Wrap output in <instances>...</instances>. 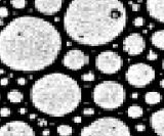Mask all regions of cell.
Returning <instances> with one entry per match:
<instances>
[{
  "mask_svg": "<svg viewBox=\"0 0 164 136\" xmlns=\"http://www.w3.org/2000/svg\"><path fill=\"white\" fill-rule=\"evenodd\" d=\"M10 116V109L8 107H1L0 109V117H9Z\"/></svg>",
  "mask_w": 164,
  "mask_h": 136,
  "instance_id": "cell-24",
  "label": "cell"
},
{
  "mask_svg": "<svg viewBox=\"0 0 164 136\" xmlns=\"http://www.w3.org/2000/svg\"><path fill=\"white\" fill-rule=\"evenodd\" d=\"M2 74H4V70H2V69H0V75H2Z\"/></svg>",
  "mask_w": 164,
  "mask_h": 136,
  "instance_id": "cell-37",
  "label": "cell"
},
{
  "mask_svg": "<svg viewBox=\"0 0 164 136\" xmlns=\"http://www.w3.org/2000/svg\"><path fill=\"white\" fill-rule=\"evenodd\" d=\"M49 133H50V131L48 130V129L42 131V135H43V136H48V135H49Z\"/></svg>",
  "mask_w": 164,
  "mask_h": 136,
  "instance_id": "cell-32",
  "label": "cell"
},
{
  "mask_svg": "<svg viewBox=\"0 0 164 136\" xmlns=\"http://www.w3.org/2000/svg\"><path fill=\"white\" fill-rule=\"evenodd\" d=\"M26 112H27V109H24V107H23V109H20V114H21V115H25V114H26Z\"/></svg>",
  "mask_w": 164,
  "mask_h": 136,
  "instance_id": "cell-34",
  "label": "cell"
},
{
  "mask_svg": "<svg viewBox=\"0 0 164 136\" xmlns=\"http://www.w3.org/2000/svg\"><path fill=\"white\" fill-rule=\"evenodd\" d=\"M145 24V21H144V18L142 16H137L133 20V26L134 27H143Z\"/></svg>",
  "mask_w": 164,
  "mask_h": 136,
  "instance_id": "cell-21",
  "label": "cell"
},
{
  "mask_svg": "<svg viewBox=\"0 0 164 136\" xmlns=\"http://www.w3.org/2000/svg\"><path fill=\"white\" fill-rule=\"evenodd\" d=\"M144 114V109L142 106H130L127 109V115H128L129 118L132 119H139L143 116Z\"/></svg>",
  "mask_w": 164,
  "mask_h": 136,
  "instance_id": "cell-16",
  "label": "cell"
},
{
  "mask_svg": "<svg viewBox=\"0 0 164 136\" xmlns=\"http://www.w3.org/2000/svg\"><path fill=\"white\" fill-rule=\"evenodd\" d=\"M82 98L77 81L67 74L50 73L36 80L31 88L35 109L51 117H64L78 107Z\"/></svg>",
  "mask_w": 164,
  "mask_h": 136,
  "instance_id": "cell-3",
  "label": "cell"
},
{
  "mask_svg": "<svg viewBox=\"0 0 164 136\" xmlns=\"http://www.w3.org/2000/svg\"><path fill=\"white\" fill-rule=\"evenodd\" d=\"M10 3L14 8L23 9L26 6V4H27V1H25V0H11Z\"/></svg>",
  "mask_w": 164,
  "mask_h": 136,
  "instance_id": "cell-19",
  "label": "cell"
},
{
  "mask_svg": "<svg viewBox=\"0 0 164 136\" xmlns=\"http://www.w3.org/2000/svg\"><path fill=\"white\" fill-rule=\"evenodd\" d=\"M83 115H85V116H92V115H95V109L92 107H86V109H83Z\"/></svg>",
  "mask_w": 164,
  "mask_h": 136,
  "instance_id": "cell-25",
  "label": "cell"
},
{
  "mask_svg": "<svg viewBox=\"0 0 164 136\" xmlns=\"http://www.w3.org/2000/svg\"><path fill=\"white\" fill-rule=\"evenodd\" d=\"M63 64L72 71H78L89 64V56L80 49H71L63 57Z\"/></svg>",
  "mask_w": 164,
  "mask_h": 136,
  "instance_id": "cell-9",
  "label": "cell"
},
{
  "mask_svg": "<svg viewBox=\"0 0 164 136\" xmlns=\"http://www.w3.org/2000/svg\"><path fill=\"white\" fill-rule=\"evenodd\" d=\"M160 86L162 88H164V79H162V80L160 81Z\"/></svg>",
  "mask_w": 164,
  "mask_h": 136,
  "instance_id": "cell-36",
  "label": "cell"
},
{
  "mask_svg": "<svg viewBox=\"0 0 164 136\" xmlns=\"http://www.w3.org/2000/svg\"><path fill=\"white\" fill-rule=\"evenodd\" d=\"M35 118H36V115L35 114H31L30 115V119H31V120H34Z\"/></svg>",
  "mask_w": 164,
  "mask_h": 136,
  "instance_id": "cell-35",
  "label": "cell"
},
{
  "mask_svg": "<svg viewBox=\"0 0 164 136\" xmlns=\"http://www.w3.org/2000/svg\"><path fill=\"white\" fill-rule=\"evenodd\" d=\"M151 43L156 48L164 50V30H158L151 36Z\"/></svg>",
  "mask_w": 164,
  "mask_h": 136,
  "instance_id": "cell-14",
  "label": "cell"
},
{
  "mask_svg": "<svg viewBox=\"0 0 164 136\" xmlns=\"http://www.w3.org/2000/svg\"><path fill=\"white\" fill-rule=\"evenodd\" d=\"M62 49V36L50 21L24 16L0 31V61L19 72H37L51 66Z\"/></svg>",
  "mask_w": 164,
  "mask_h": 136,
  "instance_id": "cell-1",
  "label": "cell"
},
{
  "mask_svg": "<svg viewBox=\"0 0 164 136\" xmlns=\"http://www.w3.org/2000/svg\"><path fill=\"white\" fill-rule=\"evenodd\" d=\"M147 58H148L149 61H156V59L158 58V54L156 53L153 49H150L148 52V55H147Z\"/></svg>",
  "mask_w": 164,
  "mask_h": 136,
  "instance_id": "cell-22",
  "label": "cell"
},
{
  "mask_svg": "<svg viewBox=\"0 0 164 136\" xmlns=\"http://www.w3.org/2000/svg\"><path fill=\"white\" fill-rule=\"evenodd\" d=\"M130 5H131V9L134 11V13H136V11H139V9H141V5H139V3H133V2H129Z\"/></svg>",
  "mask_w": 164,
  "mask_h": 136,
  "instance_id": "cell-26",
  "label": "cell"
},
{
  "mask_svg": "<svg viewBox=\"0 0 164 136\" xmlns=\"http://www.w3.org/2000/svg\"><path fill=\"white\" fill-rule=\"evenodd\" d=\"M136 129L137 132H144V131L146 130V126H145L144 124H136Z\"/></svg>",
  "mask_w": 164,
  "mask_h": 136,
  "instance_id": "cell-27",
  "label": "cell"
},
{
  "mask_svg": "<svg viewBox=\"0 0 164 136\" xmlns=\"http://www.w3.org/2000/svg\"><path fill=\"white\" fill-rule=\"evenodd\" d=\"M80 136H132L125 122L114 117H103L81 129Z\"/></svg>",
  "mask_w": 164,
  "mask_h": 136,
  "instance_id": "cell-5",
  "label": "cell"
},
{
  "mask_svg": "<svg viewBox=\"0 0 164 136\" xmlns=\"http://www.w3.org/2000/svg\"><path fill=\"white\" fill-rule=\"evenodd\" d=\"M0 136H35V131L24 121H10L0 127Z\"/></svg>",
  "mask_w": 164,
  "mask_h": 136,
  "instance_id": "cell-8",
  "label": "cell"
},
{
  "mask_svg": "<svg viewBox=\"0 0 164 136\" xmlns=\"http://www.w3.org/2000/svg\"><path fill=\"white\" fill-rule=\"evenodd\" d=\"M7 99L10 102H13V103H20L22 100L24 99V95L21 91L13 89L7 93Z\"/></svg>",
  "mask_w": 164,
  "mask_h": 136,
  "instance_id": "cell-17",
  "label": "cell"
},
{
  "mask_svg": "<svg viewBox=\"0 0 164 136\" xmlns=\"http://www.w3.org/2000/svg\"><path fill=\"white\" fill-rule=\"evenodd\" d=\"M8 16V9L5 6H0V18H4Z\"/></svg>",
  "mask_w": 164,
  "mask_h": 136,
  "instance_id": "cell-23",
  "label": "cell"
},
{
  "mask_svg": "<svg viewBox=\"0 0 164 136\" xmlns=\"http://www.w3.org/2000/svg\"><path fill=\"white\" fill-rule=\"evenodd\" d=\"M18 84L19 85H21V86H23V85H26V79L25 78H19L18 79Z\"/></svg>",
  "mask_w": 164,
  "mask_h": 136,
  "instance_id": "cell-30",
  "label": "cell"
},
{
  "mask_svg": "<svg viewBox=\"0 0 164 136\" xmlns=\"http://www.w3.org/2000/svg\"><path fill=\"white\" fill-rule=\"evenodd\" d=\"M122 57L113 50H105L95 57V67L101 73L113 75L118 73L122 68Z\"/></svg>",
  "mask_w": 164,
  "mask_h": 136,
  "instance_id": "cell-7",
  "label": "cell"
},
{
  "mask_svg": "<svg viewBox=\"0 0 164 136\" xmlns=\"http://www.w3.org/2000/svg\"><path fill=\"white\" fill-rule=\"evenodd\" d=\"M146 7L152 18L164 24V1L149 0L146 2Z\"/></svg>",
  "mask_w": 164,
  "mask_h": 136,
  "instance_id": "cell-12",
  "label": "cell"
},
{
  "mask_svg": "<svg viewBox=\"0 0 164 136\" xmlns=\"http://www.w3.org/2000/svg\"><path fill=\"white\" fill-rule=\"evenodd\" d=\"M35 8L40 13L45 16H54L61 10L63 6V1L61 0H54V1H44V0H35L34 1Z\"/></svg>",
  "mask_w": 164,
  "mask_h": 136,
  "instance_id": "cell-11",
  "label": "cell"
},
{
  "mask_svg": "<svg viewBox=\"0 0 164 136\" xmlns=\"http://www.w3.org/2000/svg\"><path fill=\"white\" fill-rule=\"evenodd\" d=\"M57 133L60 136H71V134L73 133V129L71 126L69 125H60L57 129Z\"/></svg>",
  "mask_w": 164,
  "mask_h": 136,
  "instance_id": "cell-18",
  "label": "cell"
},
{
  "mask_svg": "<svg viewBox=\"0 0 164 136\" xmlns=\"http://www.w3.org/2000/svg\"><path fill=\"white\" fill-rule=\"evenodd\" d=\"M126 23V8L117 0H74L64 14L67 35L86 46L112 42L123 32Z\"/></svg>",
  "mask_w": 164,
  "mask_h": 136,
  "instance_id": "cell-2",
  "label": "cell"
},
{
  "mask_svg": "<svg viewBox=\"0 0 164 136\" xmlns=\"http://www.w3.org/2000/svg\"><path fill=\"white\" fill-rule=\"evenodd\" d=\"M81 121H82V119L80 118V117H74L73 118V122L74 123H76V124L81 123Z\"/></svg>",
  "mask_w": 164,
  "mask_h": 136,
  "instance_id": "cell-31",
  "label": "cell"
},
{
  "mask_svg": "<svg viewBox=\"0 0 164 136\" xmlns=\"http://www.w3.org/2000/svg\"><path fill=\"white\" fill-rule=\"evenodd\" d=\"M146 48V41L139 33H131L123 40V50L131 56L139 55Z\"/></svg>",
  "mask_w": 164,
  "mask_h": 136,
  "instance_id": "cell-10",
  "label": "cell"
},
{
  "mask_svg": "<svg viewBox=\"0 0 164 136\" xmlns=\"http://www.w3.org/2000/svg\"><path fill=\"white\" fill-rule=\"evenodd\" d=\"M8 84V78H2L0 80V85L1 86H6Z\"/></svg>",
  "mask_w": 164,
  "mask_h": 136,
  "instance_id": "cell-29",
  "label": "cell"
},
{
  "mask_svg": "<svg viewBox=\"0 0 164 136\" xmlns=\"http://www.w3.org/2000/svg\"><path fill=\"white\" fill-rule=\"evenodd\" d=\"M47 121L45 119H38V126H41V127H44V126H47Z\"/></svg>",
  "mask_w": 164,
  "mask_h": 136,
  "instance_id": "cell-28",
  "label": "cell"
},
{
  "mask_svg": "<svg viewBox=\"0 0 164 136\" xmlns=\"http://www.w3.org/2000/svg\"><path fill=\"white\" fill-rule=\"evenodd\" d=\"M150 125L158 136H164V109H158L151 115Z\"/></svg>",
  "mask_w": 164,
  "mask_h": 136,
  "instance_id": "cell-13",
  "label": "cell"
},
{
  "mask_svg": "<svg viewBox=\"0 0 164 136\" xmlns=\"http://www.w3.org/2000/svg\"><path fill=\"white\" fill-rule=\"evenodd\" d=\"M162 99V96L161 94L157 91H150L147 92L146 95H145V101H146L147 104H150V106H155V104H158L159 102Z\"/></svg>",
  "mask_w": 164,
  "mask_h": 136,
  "instance_id": "cell-15",
  "label": "cell"
},
{
  "mask_svg": "<svg viewBox=\"0 0 164 136\" xmlns=\"http://www.w3.org/2000/svg\"><path fill=\"white\" fill-rule=\"evenodd\" d=\"M81 79L85 82H91L95 79V76L92 72H88V73H85L81 76Z\"/></svg>",
  "mask_w": 164,
  "mask_h": 136,
  "instance_id": "cell-20",
  "label": "cell"
},
{
  "mask_svg": "<svg viewBox=\"0 0 164 136\" xmlns=\"http://www.w3.org/2000/svg\"><path fill=\"white\" fill-rule=\"evenodd\" d=\"M131 98L132 99H137V98H139V94H137L136 92H133L131 94Z\"/></svg>",
  "mask_w": 164,
  "mask_h": 136,
  "instance_id": "cell-33",
  "label": "cell"
},
{
  "mask_svg": "<svg viewBox=\"0 0 164 136\" xmlns=\"http://www.w3.org/2000/svg\"><path fill=\"white\" fill-rule=\"evenodd\" d=\"M156 72L153 67L145 63H136L128 67L125 72L127 83L134 88H145L153 82Z\"/></svg>",
  "mask_w": 164,
  "mask_h": 136,
  "instance_id": "cell-6",
  "label": "cell"
},
{
  "mask_svg": "<svg viewBox=\"0 0 164 136\" xmlns=\"http://www.w3.org/2000/svg\"><path fill=\"white\" fill-rule=\"evenodd\" d=\"M126 98V91L116 81H103L93 88L92 99L101 109L112 111L120 107Z\"/></svg>",
  "mask_w": 164,
  "mask_h": 136,
  "instance_id": "cell-4",
  "label": "cell"
},
{
  "mask_svg": "<svg viewBox=\"0 0 164 136\" xmlns=\"http://www.w3.org/2000/svg\"><path fill=\"white\" fill-rule=\"evenodd\" d=\"M2 25H3V21H2L1 20H0V26H2Z\"/></svg>",
  "mask_w": 164,
  "mask_h": 136,
  "instance_id": "cell-39",
  "label": "cell"
},
{
  "mask_svg": "<svg viewBox=\"0 0 164 136\" xmlns=\"http://www.w3.org/2000/svg\"><path fill=\"white\" fill-rule=\"evenodd\" d=\"M162 69L164 70V59H163V61H162Z\"/></svg>",
  "mask_w": 164,
  "mask_h": 136,
  "instance_id": "cell-38",
  "label": "cell"
}]
</instances>
